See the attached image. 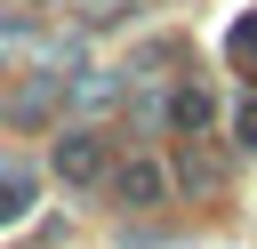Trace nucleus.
Instances as JSON below:
<instances>
[{
  "mask_svg": "<svg viewBox=\"0 0 257 249\" xmlns=\"http://www.w3.org/2000/svg\"><path fill=\"white\" fill-rule=\"evenodd\" d=\"M56 177L64 185H96L104 177V137H64L56 145Z\"/></svg>",
  "mask_w": 257,
  "mask_h": 249,
  "instance_id": "obj_1",
  "label": "nucleus"
},
{
  "mask_svg": "<svg viewBox=\"0 0 257 249\" xmlns=\"http://www.w3.org/2000/svg\"><path fill=\"white\" fill-rule=\"evenodd\" d=\"M120 193H128V201H137V209H153V201H161V193H169V177H161V169H153V161H128V169H120Z\"/></svg>",
  "mask_w": 257,
  "mask_h": 249,
  "instance_id": "obj_2",
  "label": "nucleus"
},
{
  "mask_svg": "<svg viewBox=\"0 0 257 249\" xmlns=\"http://www.w3.org/2000/svg\"><path fill=\"white\" fill-rule=\"evenodd\" d=\"M24 209H32V177L24 169H0V225H16Z\"/></svg>",
  "mask_w": 257,
  "mask_h": 249,
  "instance_id": "obj_3",
  "label": "nucleus"
},
{
  "mask_svg": "<svg viewBox=\"0 0 257 249\" xmlns=\"http://www.w3.org/2000/svg\"><path fill=\"white\" fill-rule=\"evenodd\" d=\"M209 112H217V104H209L201 88H177V96H169V120H177V129H209Z\"/></svg>",
  "mask_w": 257,
  "mask_h": 249,
  "instance_id": "obj_4",
  "label": "nucleus"
},
{
  "mask_svg": "<svg viewBox=\"0 0 257 249\" xmlns=\"http://www.w3.org/2000/svg\"><path fill=\"white\" fill-rule=\"evenodd\" d=\"M233 56H241V64H257V16H249V24L233 32Z\"/></svg>",
  "mask_w": 257,
  "mask_h": 249,
  "instance_id": "obj_5",
  "label": "nucleus"
},
{
  "mask_svg": "<svg viewBox=\"0 0 257 249\" xmlns=\"http://www.w3.org/2000/svg\"><path fill=\"white\" fill-rule=\"evenodd\" d=\"M233 129H241V145H257V104H241V120H233Z\"/></svg>",
  "mask_w": 257,
  "mask_h": 249,
  "instance_id": "obj_6",
  "label": "nucleus"
}]
</instances>
